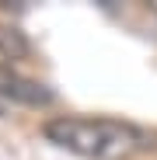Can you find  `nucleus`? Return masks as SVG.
Returning a JSON list of instances; mask_svg holds the SVG:
<instances>
[{
    "label": "nucleus",
    "instance_id": "nucleus-3",
    "mask_svg": "<svg viewBox=\"0 0 157 160\" xmlns=\"http://www.w3.org/2000/svg\"><path fill=\"white\" fill-rule=\"evenodd\" d=\"M150 11H154V14H157V0H154V4H150Z\"/></svg>",
    "mask_w": 157,
    "mask_h": 160
},
{
    "label": "nucleus",
    "instance_id": "nucleus-2",
    "mask_svg": "<svg viewBox=\"0 0 157 160\" xmlns=\"http://www.w3.org/2000/svg\"><path fill=\"white\" fill-rule=\"evenodd\" d=\"M28 38H24V32H18L14 24H0V59H7V63H14V59H24L28 56Z\"/></svg>",
    "mask_w": 157,
    "mask_h": 160
},
{
    "label": "nucleus",
    "instance_id": "nucleus-1",
    "mask_svg": "<svg viewBox=\"0 0 157 160\" xmlns=\"http://www.w3.org/2000/svg\"><path fill=\"white\" fill-rule=\"evenodd\" d=\"M42 136L87 160H129L157 146V132L122 122V118H94V115H56L42 125Z\"/></svg>",
    "mask_w": 157,
    "mask_h": 160
}]
</instances>
